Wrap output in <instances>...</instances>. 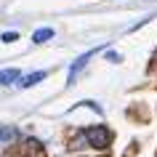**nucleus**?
<instances>
[{"label":"nucleus","mask_w":157,"mask_h":157,"mask_svg":"<svg viewBox=\"0 0 157 157\" xmlns=\"http://www.w3.org/2000/svg\"><path fill=\"white\" fill-rule=\"evenodd\" d=\"M99 51H101V48H91V51H85L83 56H77V59H75L72 67H69V75H67V85H75V83H77V75H80L85 67H88L91 56H93V53H99Z\"/></svg>","instance_id":"nucleus-2"},{"label":"nucleus","mask_w":157,"mask_h":157,"mask_svg":"<svg viewBox=\"0 0 157 157\" xmlns=\"http://www.w3.org/2000/svg\"><path fill=\"white\" fill-rule=\"evenodd\" d=\"M45 77H48V72H45V69H37V72H29L27 77H21L19 85H21V88H32V85H37L40 80H45Z\"/></svg>","instance_id":"nucleus-4"},{"label":"nucleus","mask_w":157,"mask_h":157,"mask_svg":"<svg viewBox=\"0 0 157 157\" xmlns=\"http://www.w3.org/2000/svg\"><path fill=\"white\" fill-rule=\"evenodd\" d=\"M21 139V131L13 125H0V144H13Z\"/></svg>","instance_id":"nucleus-3"},{"label":"nucleus","mask_w":157,"mask_h":157,"mask_svg":"<svg viewBox=\"0 0 157 157\" xmlns=\"http://www.w3.org/2000/svg\"><path fill=\"white\" fill-rule=\"evenodd\" d=\"M0 40H3V43H16L19 35L16 32H3V35H0Z\"/></svg>","instance_id":"nucleus-8"},{"label":"nucleus","mask_w":157,"mask_h":157,"mask_svg":"<svg viewBox=\"0 0 157 157\" xmlns=\"http://www.w3.org/2000/svg\"><path fill=\"white\" fill-rule=\"evenodd\" d=\"M21 80V72L19 69H0V85H13Z\"/></svg>","instance_id":"nucleus-5"},{"label":"nucleus","mask_w":157,"mask_h":157,"mask_svg":"<svg viewBox=\"0 0 157 157\" xmlns=\"http://www.w3.org/2000/svg\"><path fill=\"white\" fill-rule=\"evenodd\" d=\"M104 59H107V61H112V64H120V61H123V56H120V53H117V51H104Z\"/></svg>","instance_id":"nucleus-7"},{"label":"nucleus","mask_w":157,"mask_h":157,"mask_svg":"<svg viewBox=\"0 0 157 157\" xmlns=\"http://www.w3.org/2000/svg\"><path fill=\"white\" fill-rule=\"evenodd\" d=\"M83 136H85V141L91 144L93 149H107L109 147V131H107V125H91V128H85L83 131Z\"/></svg>","instance_id":"nucleus-1"},{"label":"nucleus","mask_w":157,"mask_h":157,"mask_svg":"<svg viewBox=\"0 0 157 157\" xmlns=\"http://www.w3.org/2000/svg\"><path fill=\"white\" fill-rule=\"evenodd\" d=\"M51 37H53V29H51V27H43V29H35L32 43H37V45H40V43H48Z\"/></svg>","instance_id":"nucleus-6"}]
</instances>
